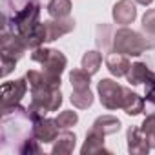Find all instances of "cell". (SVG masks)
Listing matches in <instances>:
<instances>
[{
  "mask_svg": "<svg viewBox=\"0 0 155 155\" xmlns=\"http://www.w3.org/2000/svg\"><path fill=\"white\" fill-rule=\"evenodd\" d=\"M153 44L148 42L146 37H142L139 31L128 29L126 26L117 29L113 35V51L120 53V55H131V57H139L144 53V49L151 48Z\"/></svg>",
  "mask_w": 155,
  "mask_h": 155,
  "instance_id": "6da1fadb",
  "label": "cell"
},
{
  "mask_svg": "<svg viewBox=\"0 0 155 155\" xmlns=\"http://www.w3.org/2000/svg\"><path fill=\"white\" fill-rule=\"evenodd\" d=\"M31 58L38 64H42L44 71L46 73H51V75H62V71L66 69V64H68V58L62 55V51L58 49H48V48H37L33 49L31 53Z\"/></svg>",
  "mask_w": 155,
  "mask_h": 155,
  "instance_id": "7a4b0ae2",
  "label": "cell"
},
{
  "mask_svg": "<svg viewBox=\"0 0 155 155\" xmlns=\"http://www.w3.org/2000/svg\"><path fill=\"white\" fill-rule=\"evenodd\" d=\"M38 17H40V4L37 0H29V2L17 11V15L13 17V24H15V29L20 37L28 35L35 26H38Z\"/></svg>",
  "mask_w": 155,
  "mask_h": 155,
  "instance_id": "3957f363",
  "label": "cell"
},
{
  "mask_svg": "<svg viewBox=\"0 0 155 155\" xmlns=\"http://www.w3.org/2000/svg\"><path fill=\"white\" fill-rule=\"evenodd\" d=\"M97 91H99V99L101 104L106 110H117L122 108V97H124V88L120 84H117L111 79H102L97 84Z\"/></svg>",
  "mask_w": 155,
  "mask_h": 155,
  "instance_id": "277c9868",
  "label": "cell"
},
{
  "mask_svg": "<svg viewBox=\"0 0 155 155\" xmlns=\"http://www.w3.org/2000/svg\"><path fill=\"white\" fill-rule=\"evenodd\" d=\"M28 91V79H17L2 84V110L18 106L22 97Z\"/></svg>",
  "mask_w": 155,
  "mask_h": 155,
  "instance_id": "5b68a950",
  "label": "cell"
},
{
  "mask_svg": "<svg viewBox=\"0 0 155 155\" xmlns=\"http://www.w3.org/2000/svg\"><path fill=\"white\" fill-rule=\"evenodd\" d=\"M26 49H28V46L18 33L15 35V33H9L8 29H4V33H2V55L18 60L24 57Z\"/></svg>",
  "mask_w": 155,
  "mask_h": 155,
  "instance_id": "8992f818",
  "label": "cell"
},
{
  "mask_svg": "<svg viewBox=\"0 0 155 155\" xmlns=\"http://www.w3.org/2000/svg\"><path fill=\"white\" fill-rule=\"evenodd\" d=\"M44 29H46V42H53V40L60 38L62 35L71 33L75 29V20L69 18V17L46 20L44 22Z\"/></svg>",
  "mask_w": 155,
  "mask_h": 155,
  "instance_id": "52a82bcc",
  "label": "cell"
},
{
  "mask_svg": "<svg viewBox=\"0 0 155 155\" xmlns=\"http://www.w3.org/2000/svg\"><path fill=\"white\" fill-rule=\"evenodd\" d=\"M33 137L38 142H44V144L55 142V139L58 137V124H57V120H51V119L35 120L33 122Z\"/></svg>",
  "mask_w": 155,
  "mask_h": 155,
  "instance_id": "ba28073f",
  "label": "cell"
},
{
  "mask_svg": "<svg viewBox=\"0 0 155 155\" xmlns=\"http://www.w3.org/2000/svg\"><path fill=\"white\" fill-rule=\"evenodd\" d=\"M126 139H128V151H130L131 155H144V153H148V151L151 150L150 140H148V137L142 133L140 128L131 126V128L128 130V133H126Z\"/></svg>",
  "mask_w": 155,
  "mask_h": 155,
  "instance_id": "9c48e42d",
  "label": "cell"
},
{
  "mask_svg": "<svg viewBox=\"0 0 155 155\" xmlns=\"http://www.w3.org/2000/svg\"><path fill=\"white\" fill-rule=\"evenodd\" d=\"M113 20L120 26H128L137 18V6L133 0H119L113 6Z\"/></svg>",
  "mask_w": 155,
  "mask_h": 155,
  "instance_id": "30bf717a",
  "label": "cell"
},
{
  "mask_svg": "<svg viewBox=\"0 0 155 155\" xmlns=\"http://www.w3.org/2000/svg\"><path fill=\"white\" fill-rule=\"evenodd\" d=\"M104 133H101L99 130L91 128L86 135V140H84V146L81 148V153L82 155H95V153H110V150L104 148Z\"/></svg>",
  "mask_w": 155,
  "mask_h": 155,
  "instance_id": "8fae6325",
  "label": "cell"
},
{
  "mask_svg": "<svg viewBox=\"0 0 155 155\" xmlns=\"http://www.w3.org/2000/svg\"><path fill=\"white\" fill-rule=\"evenodd\" d=\"M75 142H77V137L75 133L71 131H62L58 133V137L55 139V144H53V150L51 153L53 155H68L75 150Z\"/></svg>",
  "mask_w": 155,
  "mask_h": 155,
  "instance_id": "7c38bea8",
  "label": "cell"
},
{
  "mask_svg": "<svg viewBox=\"0 0 155 155\" xmlns=\"http://www.w3.org/2000/svg\"><path fill=\"white\" fill-rule=\"evenodd\" d=\"M130 66H131V64H130L128 57H126V55H120V53L110 55V57L106 58V68H108V71H110L113 77H126Z\"/></svg>",
  "mask_w": 155,
  "mask_h": 155,
  "instance_id": "4fadbf2b",
  "label": "cell"
},
{
  "mask_svg": "<svg viewBox=\"0 0 155 155\" xmlns=\"http://www.w3.org/2000/svg\"><path fill=\"white\" fill-rule=\"evenodd\" d=\"M122 110L128 115H139L144 110V99L137 93H133L131 90L124 88V97H122Z\"/></svg>",
  "mask_w": 155,
  "mask_h": 155,
  "instance_id": "5bb4252c",
  "label": "cell"
},
{
  "mask_svg": "<svg viewBox=\"0 0 155 155\" xmlns=\"http://www.w3.org/2000/svg\"><path fill=\"white\" fill-rule=\"evenodd\" d=\"M91 128L99 130L104 135H113V133H117L120 130V120L117 117H113V115H101V117L95 119Z\"/></svg>",
  "mask_w": 155,
  "mask_h": 155,
  "instance_id": "9a60e30c",
  "label": "cell"
},
{
  "mask_svg": "<svg viewBox=\"0 0 155 155\" xmlns=\"http://www.w3.org/2000/svg\"><path fill=\"white\" fill-rule=\"evenodd\" d=\"M150 69H148V66L144 64V62H135V64H131L130 66V69H128V73H126V79H128V82L131 84V86H137V84H142V82H146V79L150 77Z\"/></svg>",
  "mask_w": 155,
  "mask_h": 155,
  "instance_id": "2e32d148",
  "label": "cell"
},
{
  "mask_svg": "<svg viewBox=\"0 0 155 155\" xmlns=\"http://www.w3.org/2000/svg\"><path fill=\"white\" fill-rule=\"evenodd\" d=\"M71 104L75 108H79V110H88L91 104H93V93L91 90H73L71 97H69Z\"/></svg>",
  "mask_w": 155,
  "mask_h": 155,
  "instance_id": "e0dca14e",
  "label": "cell"
},
{
  "mask_svg": "<svg viewBox=\"0 0 155 155\" xmlns=\"http://www.w3.org/2000/svg\"><path fill=\"white\" fill-rule=\"evenodd\" d=\"M71 11V0H49L48 13L51 18H64Z\"/></svg>",
  "mask_w": 155,
  "mask_h": 155,
  "instance_id": "ac0fdd59",
  "label": "cell"
},
{
  "mask_svg": "<svg viewBox=\"0 0 155 155\" xmlns=\"http://www.w3.org/2000/svg\"><path fill=\"white\" fill-rule=\"evenodd\" d=\"M69 82L73 90H88L91 82V73H88L84 68L82 69H73L69 73Z\"/></svg>",
  "mask_w": 155,
  "mask_h": 155,
  "instance_id": "d6986e66",
  "label": "cell"
},
{
  "mask_svg": "<svg viewBox=\"0 0 155 155\" xmlns=\"http://www.w3.org/2000/svg\"><path fill=\"white\" fill-rule=\"evenodd\" d=\"M101 64H102V55L99 51H88V53H84V57H82V68L88 73L95 75L99 71Z\"/></svg>",
  "mask_w": 155,
  "mask_h": 155,
  "instance_id": "ffe728a7",
  "label": "cell"
},
{
  "mask_svg": "<svg viewBox=\"0 0 155 155\" xmlns=\"http://www.w3.org/2000/svg\"><path fill=\"white\" fill-rule=\"evenodd\" d=\"M55 120H57L58 128L68 130V128H71V126H75L77 122H79V115H77L75 111H71V110H66V111H60Z\"/></svg>",
  "mask_w": 155,
  "mask_h": 155,
  "instance_id": "44dd1931",
  "label": "cell"
},
{
  "mask_svg": "<svg viewBox=\"0 0 155 155\" xmlns=\"http://www.w3.org/2000/svg\"><path fill=\"white\" fill-rule=\"evenodd\" d=\"M140 130H142V133L148 137L150 146L155 148V113H151V115H148V117L144 119V122L140 124Z\"/></svg>",
  "mask_w": 155,
  "mask_h": 155,
  "instance_id": "7402d4cb",
  "label": "cell"
},
{
  "mask_svg": "<svg viewBox=\"0 0 155 155\" xmlns=\"http://www.w3.org/2000/svg\"><path fill=\"white\" fill-rule=\"evenodd\" d=\"M140 26H142V31H144L148 37L155 38V9H148V11L144 13Z\"/></svg>",
  "mask_w": 155,
  "mask_h": 155,
  "instance_id": "603a6c76",
  "label": "cell"
},
{
  "mask_svg": "<svg viewBox=\"0 0 155 155\" xmlns=\"http://www.w3.org/2000/svg\"><path fill=\"white\" fill-rule=\"evenodd\" d=\"M146 101L150 104H155V73L153 71L146 79Z\"/></svg>",
  "mask_w": 155,
  "mask_h": 155,
  "instance_id": "cb8c5ba5",
  "label": "cell"
},
{
  "mask_svg": "<svg viewBox=\"0 0 155 155\" xmlns=\"http://www.w3.org/2000/svg\"><path fill=\"white\" fill-rule=\"evenodd\" d=\"M38 140H33V139H28V140H24L22 142V146L18 148V151L20 153H40V146L37 144Z\"/></svg>",
  "mask_w": 155,
  "mask_h": 155,
  "instance_id": "d4e9b609",
  "label": "cell"
},
{
  "mask_svg": "<svg viewBox=\"0 0 155 155\" xmlns=\"http://www.w3.org/2000/svg\"><path fill=\"white\" fill-rule=\"evenodd\" d=\"M15 66H17V60H15V58L2 55V77H8V75L13 71Z\"/></svg>",
  "mask_w": 155,
  "mask_h": 155,
  "instance_id": "484cf974",
  "label": "cell"
},
{
  "mask_svg": "<svg viewBox=\"0 0 155 155\" xmlns=\"http://www.w3.org/2000/svg\"><path fill=\"white\" fill-rule=\"evenodd\" d=\"M135 2H137V4H140V6H150L153 0H135Z\"/></svg>",
  "mask_w": 155,
  "mask_h": 155,
  "instance_id": "4316f807",
  "label": "cell"
}]
</instances>
